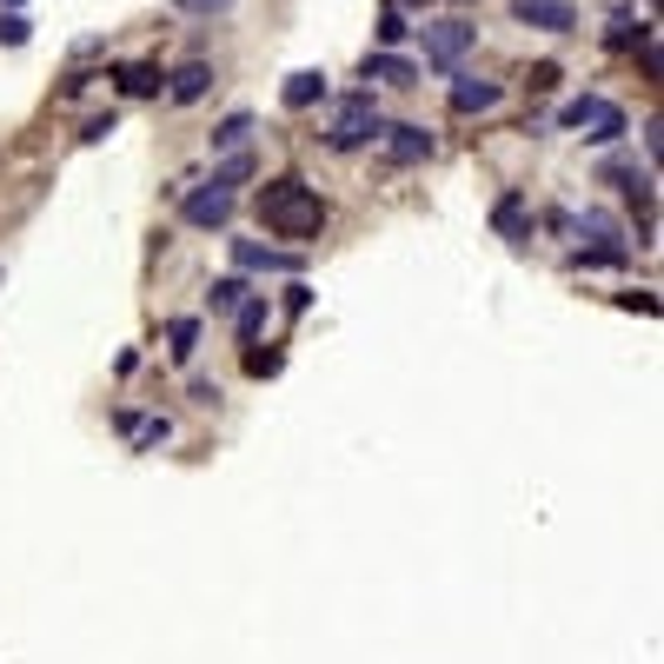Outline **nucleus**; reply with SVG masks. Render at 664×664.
I'll return each instance as SVG.
<instances>
[{
    "label": "nucleus",
    "mask_w": 664,
    "mask_h": 664,
    "mask_svg": "<svg viewBox=\"0 0 664 664\" xmlns=\"http://www.w3.org/2000/svg\"><path fill=\"white\" fill-rule=\"evenodd\" d=\"M253 213H260V226H266L273 239H319V226H325V200H319V187H306L299 174H273V180L253 193Z\"/></svg>",
    "instance_id": "1"
},
{
    "label": "nucleus",
    "mask_w": 664,
    "mask_h": 664,
    "mask_svg": "<svg viewBox=\"0 0 664 664\" xmlns=\"http://www.w3.org/2000/svg\"><path fill=\"white\" fill-rule=\"evenodd\" d=\"M379 133H386V120H379L372 87H366V94H346L340 107H332V120H325V146H332V153H359V146H372Z\"/></svg>",
    "instance_id": "2"
},
{
    "label": "nucleus",
    "mask_w": 664,
    "mask_h": 664,
    "mask_svg": "<svg viewBox=\"0 0 664 664\" xmlns=\"http://www.w3.org/2000/svg\"><path fill=\"white\" fill-rule=\"evenodd\" d=\"M558 127L565 133H585L592 146H612V140H625V107L618 100H605V94H578V100H565L558 107Z\"/></svg>",
    "instance_id": "3"
},
{
    "label": "nucleus",
    "mask_w": 664,
    "mask_h": 664,
    "mask_svg": "<svg viewBox=\"0 0 664 664\" xmlns=\"http://www.w3.org/2000/svg\"><path fill=\"white\" fill-rule=\"evenodd\" d=\"M472 40H478V27H472L465 14H452V21H426V67L452 73V67L472 54Z\"/></svg>",
    "instance_id": "4"
},
{
    "label": "nucleus",
    "mask_w": 664,
    "mask_h": 664,
    "mask_svg": "<svg viewBox=\"0 0 664 664\" xmlns=\"http://www.w3.org/2000/svg\"><path fill=\"white\" fill-rule=\"evenodd\" d=\"M180 220L200 226V233H226V226H233V193H213V187L180 193Z\"/></svg>",
    "instance_id": "5"
},
{
    "label": "nucleus",
    "mask_w": 664,
    "mask_h": 664,
    "mask_svg": "<svg viewBox=\"0 0 664 664\" xmlns=\"http://www.w3.org/2000/svg\"><path fill=\"white\" fill-rule=\"evenodd\" d=\"M512 21H519V27H538V34H571V27H578L571 0H519Z\"/></svg>",
    "instance_id": "6"
},
{
    "label": "nucleus",
    "mask_w": 664,
    "mask_h": 664,
    "mask_svg": "<svg viewBox=\"0 0 664 664\" xmlns=\"http://www.w3.org/2000/svg\"><path fill=\"white\" fill-rule=\"evenodd\" d=\"M379 140H386V159H392V166H419V159H432V133H426V127H412V120L386 127Z\"/></svg>",
    "instance_id": "7"
},
{
    "label": "nucleus",
    "mask_w": 664,
    "mask_h": 664,
    "mask_svg": "<svg viewBox=\"0 0 664 664\" xmlns=\"http://www.w3.org/2000/svg\"><path fill=\"white\" fill-rule=\"evenodd\" d=\"M233 260L246 273H299V253H280V246H260V239H233Z\"/></svg>",
    "instance_id": "8"
},
{
    "label": "nucleus",
    "mask_w": 664,
    "mask_h": 664,
    "mask_svg": "<svg viewBox=\"0 0 664 664\" xmlns=\"http://www.w3.org/2000/svg\"><path fill=\"white\" fill-rule=\"evenodd\" d=\"M491 107H498V80H485V73L452 80V114H491Z\"/></svg>",
    "instance_id": "9"
},
{
    "label": "nucleus",
    "mask_w": 664,
    "mask_h": 664,
    "mask_svg": "<svg viewBox=\"0 0 664 664\" xmlns=\"http://www.w3.org/2000/svg\"><path fill=\"white\" fill-rule=\"evenodd\" d=\"M206 87H213V67H206V60H187L180 73H166V100H174V107L206 100Z\"/></svg>",
    "instance_id": "10"
},
{
    "label": "nucleus",
    "mask_w": 664,
    "mask_h": 664,
    "mask_svg": "<svg viewBox=\"0 0 664 664\" xmlns=\"http://www.w3.org/2000/svg\"><path fill=\"white\" fill-rule=\"evenodd\" d=\"M280 100H286L293 114L319 107V100H325V73H319V67H299V73H286V87H280Z\"/></svg>",
    "instance_id": "11"
},
{
    "label": "nucleus",
    "mask_w": 664,
    "mask_h": 664,
    "mask_svg": "<svg viewBox=\"0 0 664 664\" xmlns=\"http://www.w3.org/2000/svg\"><path fill=\"white\" fill-rule=\"evenodd\" d=\"M114 80H120V94H127V100H153V94L166 87V73H159L153 60H127Z\"/></svg>",
    "instance_id": "12"
},
{
    "label": "nucleus",
    "mask_w": 664,
    "mask_h": 664,
    "mask_svg": "<svg viewBox=\"0 0 664 664\" xmlns=\"http://www.w3.org/2000/svg\"><path fill=\"white\" fill-rule=\"evenodd\" d=\"M359 73H366V80H386V87H412V80H419V67H412L405 54H366Z\"/></svg>",
    "instance_id": "13"
},
{
    "label": "nucleus",
    "mask_w": 664,
    "mask_h": 664,
    "mask_svg": "<svg viewBox=\"0 0 664 664\" xmlns=\"http://www.w3.org/2000/svg\"><path fill=\"white\" fill-rule=\"evenodd\" d=\"M491 226L506 233V239H532V213H525V193H506L491 206Z\"/></svg>",
    "instance_id": "14"
},
{
    "label": "nucleus",
    "mask_w": 664,
    "mask_h": 664,
    "mask_svg": "<svg viewBox=\"0 0 664 664\" xmlns=\"http://www.w3.org/2000/svg\"><path fill=\"white\" fill-rule=\"evenodd\" d=\"M266 319H273L266 293H246V299L233 306V325H239V340H260V332H266Z\"/></svg>",
    "instance_id": "15"
},
{
    "label": "nucleus",
    "mask_w": 664,
    "mask_h": 664,
    "mask_svg": "<svg viewBox=\"0 0 664 664\" xmlns=\"http://www.w3.org/2000/svg\"><path fill=\"white\" fill-rule=\"evenodd\" d=\"M644 40H657V27H651V21H644V27H631V14H612V21H605V47H618V54H625V47H644Z\"/></svg>",
    "instance_id": "16"
},
{
    "label": "nucleus",
    "mask_w": 664,
    "mask_h": 664,
    "mask_svg": "<svg viewBox=\"0 0 664 664\" xmlns=\"http://www.w3.org/2000/svg\"><path fill=\"white\" fill-rule=\"evenodd\" d=\"M246 180H253V153H246V146L213 166V193H233V187H246Z\"/></svg>",
    "instance_id": "17"
},
{
    "label": "nucleus",
    "mask_w": 664,
    "mask_h": 664,
    "mask_svg": "<svg viewBox=\"0 0 664 664\" xmlns=\"http://www.w3.org/2000/svg\"><path fill=\"white\" fill-rule=\"evenodd\" d=\"M246 140H253V114H226V120L213 127V153H239Z\"/></svg>",
    "instance_id": "18"
},
{
    "label": "nucleus",
    "mask_w": 664,
    "mask_h": 664,
    "mask_svg": "<svg viewBox=\"0 0 664 664\" xmlns=\"http://www.w3.org/2000/svg\"><path fill=\"white\" fill-rule=\"evenodd\" d=\"M193 346H200V319H174V325H166V353H174V359H193Z\"/></svg>",
    "instance_id": "19"
},
{
    "label": "nucleus",
    "mask_w": 664,
    "mask_h": 664,
    "mask_svg": "<svg viewBox=\"0 0 664 664\" xmlns=\"http://www.w3.org/2000/svg\"><path fill=\"white\" fill-rule=\"evenodd\" d=\"M405 34H412V21H405L399 8H386V14H379V54H392V47H399Z\"/></svg>",
    "instance_id": "20"
},
{
    "label": "nucleus",
    "mask_w": 664,
    "mask_h": 664,
    "mask_svg": "<svg viewBox=\"0 0 664 664\" xmlns=\"http://www.w3.org/2000/svg\"><path fill=\"white\" fill-rule=\"evenodd\" d=\"M286 366V353L280 346H253V353H246V372H253V379H273Z\"/></svg>",
    "instance_id": "21"
},
{
    "label": "nucleus",
    "mask_w": 664,
    "mask_h": 664,
    "mask_svg": "<svg viewBox=\"0 0 664 664\" xmlns=\"http://www.w3.org/2000/svg\"><path fill=\"white\" fill-rule=\"evenodd\" d=\"M206 299H213V312H233V306L246 299V280H239V273H233V280H213V293H206Z\"/></svg>",
    "instance_id": "22"
},
{
    "label": "nucleus",
    "mask_w": 664,
    "mask_h": 664,
    "mask_svg": "<svg viewBox=\"0 0 664 664\" xmlns=\"http://www.w3.org/2000/svg\"><path fill=\"white\" fill-rule=\"evenodd\" d=\"M558 80H565V73H558V60H538V67L525 73V87H532V94H552Z\"/></svg>",
    "instance_id": "23"
},
{
    "label": "nucleus",
    "mask_w": 664,
    "mask_h": 664,
    "mask_svg": "<svg viewBox=\"0 0 664 664\" xmlns=\"http://www.w3.org/2000/svg\"><path fill=\"white\" fill-rule=\"evenodd\" d=\"M27 14H0V47H27Z\"/></svg>",
    "instance_id": "24"
},
{
    "label": "nucleus",
    "mask_w": 664,
    "mask_h": 664,
    "mask_svg": "<svg viewBox=\"0 0 664 664\" xmlns=\"http://www.w3.org/2000/svg\"><path fill=\"white\" fill-rule=\"evenodd\" d=\"M618 306H625V312H644V319H657V293H618Z\"/></svg>",
    "instance_id": "25"
},
{
    "label": "nucleus",
    "mask_w": 664,
    "mask_h": 664,
    "mask_svg": "<svg viewBox=\"0 0 664 664\" xmlns=\"http://www.w3.org/2000/svg\"><path fill=\"white\" fill-rule=\"evenodd\" d=\"M114 127H120V120H114V114H100V120H87V127H80V140H87V146H100Z\"/></svg>",
    "instance_id": "26"
},
{
    "label": "nucleus",
    "mask_w": 664,
    "mask_h": 664,
    "mask_svg": "<svg viewBox=\"0 0 664 664\" xmlns=\"http://www.w3.org/2000/svg\"><path fill=\"white\" fill-rule=\"evenodd\" d=\"M174 8H180V14H226L233 0H174Z\"/></svg>",
    "instance_id": "27"
},
{
    "label": "nucleus",
    "mask_w": 664,
    "mask_h": 664,
    "mask_svg": "<svg viewBox=\"0 0 664 664\" xmlns=\"http://www.w3.org/2000/svg\"><path fill=\"white\" fill-rule=\"evenodd\" d=\"M644 153H651V159L664 153V127H657V120H644Z\"/></svg>",
    "instance_id": "28"
},
{
    "label": "nucleus",
    "mask_w": 664,
    "mask_h": 664,
    "mask_svg": "<svg viewBox=\"0 0 664 664\" xmlns=\"http://www.w3.org/2000/svg\"><path fill=\"white\" fill-rule=\"evenodd\" d=\"M0 8H8V14H21V8H27V0H0Z\"/></svg>",
    "instance_id": "29"
},
{
    "label": "nucleus",
    "mask_w": 664,
    "mask_h": 664,
    "mask_svg": "<svg viewBox=\"0 0 664 664\" xmlns=\"http://www.w3.org/2000/svg\"><path fill=\"white\" fill-rule=\"evenodd\" d=\"M459 8H472V0H459Z\"/></svg>",
    "instance_id": "30"
}]
</instances>
